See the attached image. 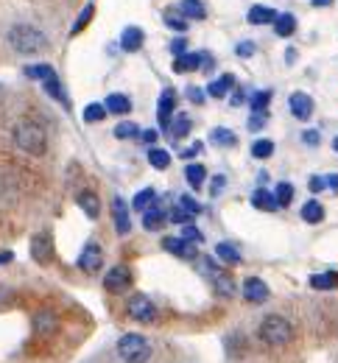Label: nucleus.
Masks as SVG:
<instances>
[{
    "label": "nucleus",
    "mask_w": 338,
    "mask_h": 363,
    "mask_svg": "<svg viewBox=\"0 0 338 363\" xmlns=\"http://www.w3.org/2000/svg\"><path fill=\"white\" fill-rule=\"evenodd\" d=\"M6 40H9V45L14 48L17 53H23V56H34V53H43L48 48V37L40 28L28 26V23L11 26L9 34H6Z\"/></svg>",
    "instance_id": "1"
},
{
    "label": "nucleus",
    "mask_w": 338,
    "mask_h": 363,
    "mask_svg": "<svg viewBox=\"0 0 338 363\" xmlns=\"http://www.w3.org/2000/svg\"><path fill=\"white\" fill-rule=\"evenodd\" d=\"M11 137H14V145H17L20 151L31 154V157L45 154V148H48V135H45V129H43L40 123H34V121H20V123L14 126Z\"/></svg>",
    "instance_id": "2"
},
{
    "label": "nucleus",
    "mask_w": 338,
    "mask_h": 363,
    "mask_svg": "<svg viewBox=\"0 0 338 363\" xmlns=\"http://www.w3.org/2000/svg\"><path fill=\"white\" fill-rule=\"evenodd\" d=\"M257 335H260V341H266L269 347H286V344L293 341V327H291V321L286 316L271 313V316H266L260 321Z\"/></svg>",
    "instance_id": "3"
},
{
    "label": "nucleus",
    "mask_w": 338,
    "mask_h": 363,
    "mask_svg": "<svg viewBox=\"0 0 338 363\" xmlns=\"http://www.w3.org/2000/svg\"><path fill=\"white\" fill-rule=\"evenodd\" d=\"M118 358L126 363H148L151 358V344L145 341L140 333H126L118 338Z\"/></svg>",
    "instance_id": "4"
},
{
    "label": "nucleus",
    "mask_w": 338,
    "mask_h": 363,
    "mask_svg": "<svg viewBox=\"0 0 338 363\" xmlns=\"http://www.w3.org/2000/svg\"><path fill=\"white\" fill-rule=\"evenodd\" d=\"M126 311H129V316L137 318V321H143V324L157 321V308H154V302H151L148 296H143V294H135V296L129 299Z\"/></svg>",
    "instance_id": "5"
},
{
    "label": "nucleus",
    "mask_w": 338,
    "mask_h": 363,
    "mask_svg": "<svg viewBox=\"0 0 338 363\" xmlns=\"http://www.w3.org/2000/svg\"><path fill=\"white\" fill-rule=\"evenodd\" d=\"M101 266H103V249L98 243H87L79 255V269L87 274H96L101 272Z\"/></svg>",
    "instance_id": "6"
},
{
    "label": "nucleus",
    "mask_w": 338,
    "mask_h": 363,
    "mask_svg": "<svg viewBox=\"0 0 338 363\" xmlns=\"http://www.w3.org/2000/svg\"><path fill=\"white\" fill-rule=\"evenodd\" d=\"M174 109H176V92L174 90H165L159 95V106H157V118H159V126L165 129V132H171V115H174Z\"/></svg>",
    "instance_id": "7"
},
{
    "label": "nucleus",
    "mask_w": 338,
    "mask_h": 363,
    "mask_svg": "<svg viewBox=\"0 0 338 363\" xmlns=\"http://www.w3.org/2000/svg\"><path fill=\"white\" fill-rule=\"evenodd\" d=\"M288 109L296 121H308L313 115V98L308 92H293L288 98Z\"/></svg>",
    "instance_id": "8"
},
{
    "label": "nucleus",
    "mask_w": 338,
    "mask_h": 363,
    "mask_svg": "<svg viewBox=\"0 0 338 363\" xmlns=\"http://www.w3.org/2000/svg\"><path fill=\"white\" fill-rule=\"evenodd\" d=\"M112 221H115V232H118V235H129V232H132V218H129L126 201H123L120 196L112 199Z\"/></svg>",
    "instance_id": "9"
},
{
    "label": "nucleus",
    "mask_w": 338,
    "mask_h": 363,
    "mask_svg": "<svg viewBox=\"0 0 338 363\" xmlns=\"http://www.w3.org/2000/svg\"><path fill=\"white\" fill-rule=\"evenodd\" d=\"M31 257L37 260V263H50V257H53V238H50L48 232H40L34 240H31Z\"/></svg>",
    "instance_id": "10"
},
{
    "label": "nucleus",
    "mask_w": 338,
    "mask_h": 363,
    "mask_svg": "<svg viewBox=\"0 0 338 363\" xmlns=\"http://www.w3.org/2000/svg\"><path fill=\"white\" fill-rule=\"evenodd\" d=\"M243 296H246V302H252V305H263V302L269 299V285H266L263 279H257V277H249V279L243 282Z\"/></svg>",
    "instance_id": "11"
},
{
    "label": "nucleus",
    "mask_w": 338,
    "mask_h": 363,
    "mask_svg": "<svg viewBox=\"0 0 338 363\" xmlns=\"http://www.w3.org/2000/svg\"><path fill=\"white\" fill-rule=\"evenodd\" d=\"M162 249L176 257H196V243L188 238H162Z\"/></svg>",
    "instance_id": "12"
},
{
    "label": "nucleus",
    "mask_w": 338,
    "mask_h": 363,
    "mask_svg": "<svg viewBox=\"0 0 338 363\" xmlns=\"http://www.w3.org/2000/svg\"><path fill=\"white\" fill-rule=\"evenodd\" d=\"M204 67V50H198V53H182V56H176L174 59V70L176 73H196V70H201Z\"/></svg>",
    "instance_id": "13"
},
{
    "label": "nucleus",
    "mask_w": 338,
    "mask_h": 363,
    "mask_svg": "<svg viewBox=\"0 0 338 363\" xmlns=\"http://www.w3.org/2000/svg\"><path fill=\"white\" fill-rule=\"evenodd\" d=\"M132 282V272L126 266H115L109 274H103V288L106 291H123Z\"/></svg>",
    "instance_id": "14"
},
{
    "label": "nucleus",
    "mask_w": 338,
    "mask_h": 363,
    "mask_svg": "<svg viewBox=\"0 0 338 363\" xmlns=\"http://www.w3.org/2000/svg\"><path fill=\"white\" fill-rule=\"evenodd\" d=\"M246 20L252 23V26H274V20H277V11L271 9V6H252L249 9V14H246Z\"/></svg>",
    "instance_id": "15"
},
{
    "label": "nucleus",
    "mask_w": 338,
    "mask_h": 363,
    "mask_svg": "<svg viewBox=\"0 0 338 363\" xmlns=\"http://www.w3.org/2000/svg\"><path fill=\"white\" fill-rule=\"evenodd\" d=\"M143 28H137V26H129V28H123V34H120V48L126 50V53H135V50H140L143 48Z\"/></svg>",
    "instance_id": "16"
},
{
    "label": "nucleus",
    "mask_w": 338,
    "mask_h": 363,
    "mask_svg": "<svg viewBox=\"0 0 338 363\" xmlns=\"http://www.w3.org/2000/svg\"><path fill=\"white\" fill-rule=\"evenodd\" d=\"M76 201H79V207L84 210V216L87 218H93L96 221L98 216H101V201H98V196L93 190H81L79 196H76Z\"/></svg>",
    "instance_id": "17"
},
{
    "label": "nucleus",
    "mask_w": 338,
    "mask_h": 363,
    "mask_svg": "<svg viewBox=\"0 0 338 363\" xmlns=\"http://www.w3.org/2000/svg\"><path fill=\"white\" fill-rule=\"evenodd\" d=\"M252 204H254L257 210H263V213H274V210H280L277 196L269 193V190H263V187H257V190L252 193Z\"/></svg>",
    "instance_id": "18"
},
{
    "label": "nucleus",
    "mask_w": 338,
    "mask_h": 363,
    "mask_svg": "<svg viewBox=\"0 0 338 363\" xmlns=\"http://www.w3.org/2000/svg\"><path fill=\"white\" fill-rule=\"evenodd\" d=\"M299 216H302V221H305V224H322V221H325V207H322L316 199H310V201H305V204H302Z\"/></svg>",
    "instance_id": "19"
},
{
    "label": "nucleus",
    "mask_w": 338,
    "mask_h": 363,
    "mask_svg": "<svg viewBox=\"0 0 338 363\" xmlns=\"http://www.w3.org/2000/svg\"><path fill=\"white\" fill-rule=\"evenodd\" d=\"M34 330H37L40 335H53V333L59 330V318H56V313H50V311L37 313V316H34Z\"/></svg>",
    "instance_id": "20"
},
{
    "label": "nucleus",
    "mask_w": 338,
    "mask_h": 363,
    "mask_svg": "<svg viewBox=\"0 0 338 363\" xmlns=\"http://www.w3.org/2000/svg\"><path fill=\"white\" fill-rule=\"evenodd\" d=\"M103 106H106L112 115H126V112L132 109V101H129V95H123V92H112V95H106Z\"/></svg>",
    "instance_id": "21"
},
{
    "label": "nucleus",
    "mask_w": 338,
    "mask_h": 363,
    "mask_svg": "<svg viewBox=\"0 0 338 363\" xmlns=\"http://www.w3.org/2000/svg\"><path fill=\"white\" fill-rule=\"evenodd\" d=\"M310 288L313 291H333L338 288V274L336 272H322L310 277Z\"/></svg>",
    "instance_id": "22"
},
{
    "label": "nucleus",
    "mask_w": 338,
    "mask_h": 363,
    "mask_svg": "<svg viewBox=\"0 0 338 363\" xmlns=\"http://www.w3.org/2000/svg\"><path fill=\"white\" fill-rule=\"evenodd\" d=\"M179 11H182L188 20H204V17H207L204 0H182V3H179Z\"/></svg>",
    "instance_id": "23"
},
{
    "label": "nucleus",
    "mask_w": 338,
    "mask_h": 363,
    "mask_svg": "<svg viewBox=\"0 0 338 363\" xmlns=\"http://www.w3.org/2000/svg\"><path fill=\"white\" fill-rule=\"evenodd\" d=\"M215 257H218L221 263H227V266H238V263H241V252H238V246H232V243H218V246H215Z\"/></svg>",
    "instance_id": "24"
},
{
    "label": "nucleus",
    "mask_w": 338,
    "mask_h": 363,
    "mask_svg": "<svg viewBox=\"0 0 338 363\" xmlns=\"http://www.w3.org/2000/svg\"><path fill=\"white\" fill-rule=\"evenodd\" d=\"M293 31H296V17H293L291 11L277 14V20H274V34H277V37H291Z\"/></svg>",
    "instance_id": "25"
},
{
    "label": "nucleus",
    "mask_w": 338,
    "mask_h": 363,
    "mask_svg": "<svg viewBox=\"0 0 338 363\" xmlns=\"http://www.w3.org/2000/svg\"><path fill=\"white\" fill-rule=\"evenodd\" d=\"M235 87V76H230V73H224L221 79H215L210 87H207V95H213V98H224L227 92Z\"/></svg>",
    "instance_id": "26"
},
{
    "label": "nucleus",
    "mask_w": 338,
    "mask_h": 363,
    "mask_svg": "<svg viewBox=\"0 0 338 363\" xmlns=\"http://www.w3.org/2000/svg\"><path fill=\"white\" fill-rule=\"evenodd\" d=\"M165 221H168V216H165L159 207H154V204H151V207H148V210L143 213V227L148 229V232L159 229L162 224H165Z\"/></svg>",
    "instance_id": "27"
},
{
    "label": "nucleus",
    "mask_w": 338,
    "mask_h": 363,
    "mask_svg": "<svg viewBox=\"0 0 338 363\" xmlns=\"http://www.w3.org/2000/svg\"><path fill=\"white\" fill-rule=\"evenodd\" d=\"M162 20H165L168 28H174V31H179V34L188 31V17H185L179 9H168V11L162 14Z\"/></svg>",
    "instance_id": "28"
},
{
    "label": "nucleus",
    "mask_w": 338,
    "mask_h": 363,
    "mask_svg": "<svg viewBox=\"0 0 338 363\" xmlns=\"http://www.w3.org/2000/svg\"><path fill=\"white\" fill-rule=\"evenodd\" d=\"M210 143H213V145H221V148H232V145L238 143V137H235V132H230V129L218 126V129H213V132H210Z\"/></svg>",
    "instance_id": "29"
},
{
    "label": "nucleus",
    "mask_w": 338,
    "mask_h": 363,
    "mask_svg": "<svg viewBox=\"0 0 338 363\" xmlns=\"http://www.w3.org/2000/svg\"><path fill=\"white\" fill-rule=\"evenodd\" d=\"M45 92H48L53 101H59L64 109L70 106V101H67V92H64V87H62V82H59V76H53V79H48L45 82Z\"/></svg>",
    "instance_id": "30"
},
{
    "label": "nucleus",
    "mask_w": 338,
    "mask_h": 363,
    "mask_svg": "<svg viewBox=\"0 0 338 363\" xmlns=\"http://www.w3.org/2000/svg\"><path fill=\"white\" fill-rule=\"evenodd\" d=\"M23 73H26L28 79H34V82H43V84H45L48 79H53V76H56V70H53L50 65H28Z\"/></svg>",
    "instance_id": "31"
},
{
    "label": "nucleus",
    "mask_w": 338,
    "mask_h": 363,
    "mask_svg": "<svg viewBox=\"0 0 338 363\" xmlns=\"http://www.w3.org/2000/svg\"><path fill=\"white\" fill-rule=\"evenodd\" d=\"M185 179H188V184H191L193 190H198V187L204 184V179H207V171H204V165H198V162H191V165L185 168Z\"/></svg>",
    "instance_id": "32"
},
{
    "label": "nucleus",
    "mask_w": 338,
    "mask_h": 363,
    "mask_svg": "<svg viewBox=\"0 0 338 363\" xmlns=\"http://www.w3.org/2000/svg\"><path fill=\"white\" fill-rule=\"evenodd\" d=\"M115 137H118V140H135V137H143V132L137 129V123L123 121V123L115 126Z\"/></svg>",
    "instance_id": "33"
},
{
    "label": "nucleus",
    "mask_w": 338,
    "mask_h": 363,
    "mask_svg": "<svg viewBox=\"0 0 338 363\" xmlns=\"http://www.w3.org/2000/svg\"><path fill=\"white\" fill-rule=\"evenodd\" d=\"M93 14H96V6H93V3H87V6H84V11L79 14V20L73 23V28H70V34H73V37H76V34H81V31L87 28V23L93 20Z\"/></svg>",
    "instance_id": "34"
},
{
    "label": "nucleus",
    "mask_w": 338,
    "mask_h": 363,
    "mask_svg": "<svg viewBox=\"0 0 338 363\" xmlns=\"http://www.w3.org/2000/svg\"><path fill=\"white\" fill-rule=\"evenodd\" d=\"M274 154V143L271 140H254L252 143V157L254 160H269Z\"/></svg>",
    "instance_id": "35"
},
{
    "label": "nucleus",
    "mask_w": 338,
    "mask_h": 363,
    "mask_svg": "<svg viewBox=\"0 0 338 363\" xmlns=\"http://www.w3.org/2000/svg\"><path fill=\"white\" fill-rule=\"evenodd\" d=\"M148 162H151L157 171H165V168L171 165V154L162 151V148H151V151H148Z\"/></svg>",
    "instance_id": "36"
},
{
    "label": "nucleus",
    "mask_w": 338,
    "mask_h": 363,
    "mask_svg": "<svg viewBox=\"0 0 338 363\" xmlns=\"http://www.w3.org/2000/svg\"><path fill=\"white\" fill-rule=\"evenodd\" d=\"M154 199H157V193H154V187H145V190H140L137 196H135V201H132V207L135 210H140V213H145L151 204H154Z\"/></svg>",
    "instance_id": "37"
},
{
    "label": "nucleus",
    "mask_w": 338,
    "mask_h": 363,
    "mask_svg": "<svg viewBox=\"0 0 338 363\" xmlns=\"http://www.w3.org/2000/svg\"><path fill=\"white\" fill-rule=\"evenodd\" d=\"M191 126H193V121L188 118V115H176L174 121H171V135L174 137H185L191 132Z\"/></svg>",
    "instance_id": "38"
},
{
    "label": "nucleus",
    "mask_w": 338,
    "mask_h": 363,
    "mask_svg": "<svg viewBox=\"0 0 338 363\" xmlns=\"http://www.w3.org/2000/svg\"><path fill=\"white\" fill-rule=\"evenodd\" d=\"M274 196H277V204L286 210L291 201H293V184L291 182H280L277 190H274Z\"/></svg>",
    "instance_id": "39"
},
{
    "label": "nucleus",
    "mask_w": 338,
    "mask_h": 363,
    "mask_svg": "<svg viewBox=\"0 0 338 363\" xmlns=\"http://www.w3.org/2000/svg\"><path fill=\"white\" fill-rule=\"evenodd\" d=\"M269 101H271V90H257L249 98V106H252V112H266Z\"/></svg>",
    "instance_id": "40"
},
{
    "label": "nucleus",
    "mask_w": 338,
    "mask_h": 363,
    "mask_svg": "<svg viewBox=\"0 0 338 363\" xmlns=\"http://www.w3.org/2000/svg\"><path fill=\"white\" fill-rule=\"evenodd\" d=\"M106 112H109V109H106L103 104H87V106H84V121H87V123H98V121L106 118Z\"/></svg>",
    "instance_id": "41"
},
{
    "label": "nucleus",
    "mask_w": 338,
    "mask_h": 363,
    "mask_svg": "<svg viewBox=\"0 0 338 363\" xmlns=\"http://www.w3.org/2000/svg\"><path fill=\"white\" fill-rule=\"evenodd\" d=\"M213 282H215V291H218L221 296H232V294H235V285L230 282V277H227V274L215 272V279H213Z\"/></svg>",
    "instance_id": "42"
},
{
    "label": "nucleus",
    "mask_w": 338,
    "mask_h": 363,
    "mask_svg": "<svg viewBox=\"0 0 338 363\" xmlns=\"http://www.w3.org/2000/svg\"><path fill=\"white\" fill-rule=\"evenodd\" d=\"M168 218H171L174 224H182V227H185V224H193V213L185 210V207H174V210L168 213Z\"/></svg>",
    "instance_id": "43"
},
{
    "label": "nucleus",
    "mask_w": 338,
    "mask_h": 363,
    "mask_svg": "<svg viewBox=\"0 0 338 363\" xmlns=\"http://www.w3.org/2000/svg\"><path fill=\"white\" fill-rule=\"evenodd\" d=\"M269 123V112H252V118H249V132H257V129H263Z\"/></svg>",
    "instance_id": "44"
},
{
    "label": "nucleus",
    "mask_w": 338,
    "mask_h": 363,
    "mask_svg": "<svg viewBox=\"0 0 338 363\" xmlns=\"http://www.w3.org/2000/svg\"><path fill=\"white\" fill-rule=\"evenodd\" d=\"M224 187H227V177H224V174H218V177L213 179V187H210V196H213V199H218V196L224 193Z\"/></svg>",
    "instance_id": "45"
},
{
    "label": "nucleus",
    "mask_w": 338,
    "mask_h": 363,
    "mask_svg": "<svg viewBox=\"0 0 338 363\" xmlns=\"http://www.w3.org/2000/svg\"><path fill=\"white\" fill-rule=\"evenodd\" d=\"M179 204H182L185 210H191L193 216H198V213H201V204H198L196 199H191V196H182V199H179Z\"/></svg>",
    "instance_id": "46"
},
{
    "label": "nucleus",
    "mask_w": 338,
    "mask_h": 363,
    "mask_svg": "<svg viewBox=\"0 0 338 363\" xmlns=\"http://www.w3.org/2000/svg\"><path fill=\"white\" fill-rule=\"evenodd\" d=\"M182 238H188V240H193V243H201V232H198L193 224H185V227H182Z\"/></svg>",
    "instance_id": "47"
},
{
    "label": "nucleus",
    "mask_w": 338,
    "mask_h": 363,
    "mask_svg": "<svg viewBox=\"0 0 338 363\" xmlns=\"http://www.w3.org/2000/svg\"><path fill=\"white\" fill-rule=\"evenodd\" d=\"M235 53H238L241 59H249V56H254V43H238Z\"/></svg>",
    "instance_id": "48"
},
{
    "label": "nucleus",
    "mask_w": 338,
    "mask_h": 363,
    "mask_svg": "<svg viewBox=\"0 0 338 363\" xmlns=\"http://www.w3.org/2000/svg\"><path fill=\"white\" fill-rule=\"evenodd\" d=\"M308 187H310L313 193L325 190V187H327V177H310V182H308Z\"/></svg>",
    "instance_id": "49"
},
{
    "label": "nucleus",
    "mask_w": 338,
    "mask_h": 363,
    "mask_svg": "<svg viewBox=\"0 0 338 363\" xmlns=\"http://www.w3.org/2000/svg\"><path fill=\"white\" fill-rule=\"evenodd\" d=\"M319 140H322L319 132H302V143H305V145H310V148H316V145H319Z\"/></svg>",
    "instance_id": "50"
},
{
    "label": "nucleus",
    "mask_w": 338,
    "mask_h": 363,
    "mask_svg": "<svg viewBox=\"0 0 338 363\" xmlns=\"http://www.w3.org/2000/svg\"><path fill=\"white\" fill-rule=\"evenodd\" d=\"M185 48H188V43L179 37V40H174V43H171V53H174V56H182V53H188Z\"/></svg>",
    "instance_id": "51"
},
{
    "label": "nucleus",
    "mask_w": 338,
    "mask_h": 363,
    "mask_svg": "<svg viewBox=\"0 0 338 363\" xmlns=\"http://www.w3.org/2000/svg\"><path fill=\"white\" fill-rule=\"evenodd\" d=\"M188 98H191L193 104H204V92L196 90V87H191V90H188Z\"/></svg>",
    "instance_id": "52"
},
{
    "label": "nucleus",
    "mask_w": 338,
    "mask_h": 363,
    "mask_svg": "<svg viewBox=\"0 0 338 363\" xmlns=\"http://www.w3.org/2000/svg\"><path fill=\"white\" fill-rule=\"evenodd\" d=\"M198 151H201V145L196 143V145H191V148H185V151H182V160H191V157H196Z\"/></svg>",
    "instance_id": "53"
},
{
    "label": "nucleus",
    "mask_w": 338,
    "mask_h": 363,
    "mask_svg": "<svg viewBox=\"0 0 338 363\" xmlns=\"http://www.w3.org/2000/svg\"><path fill=\"white\" fill-rule=\"evenodd\" d=\"M243 101H246V98H243V90H235L232 92V98H230V104H232V106H241Z\"/></svg>",
    "instance_id": "54"
},
{
    "label": "nucleus",
    "mask_w": 338,
    "mask_h": 363,
    "mask_svg": "<svg viewBox=\"0 0 338 363\" xmlns=\"http://www.w3.org/2000/svg\"><path fill=\"white\" fill-rule=\"evenodd\" d=\"M143 143H145V145L157 143V129H148V132H143Z\"/></svg>",
    "instance_id": "55"
},
{
    "label": "nucleus",
    "mask_w": 338,
    "mask_h": 363,
    "mask_svg": "<svg viewBox=\"0 0 338 363\" xmlns=\"http://www.w3.org/2000/svg\"><path fill=\"white\" fill-rule=\"evenodd\" d=\"M327 187L338 190V174H330V177H327Z\"/></svg>",
    "instance_id": "56"
},
{
    "label": "nucleus",
    "mask_w": 338,
    "mask_h": 363,
    "mask_svg": "<svg viewBox=\"0 0 338 363\" xmlns=\"http://www.w3.org/2000/svg\"><path fill=\"white\" fill-rule=\"evenodd\" d=\"M310 3H313V6H316V9H325V6H330V3H333V0H310Z\"/></svg>",
    "instance_id": "57"
},
{
    "label": "nucleus",
    "mask_w": 338,
    "mask_h": 363,
    "mask_svg": "<svg viewBox=\"0 0 338 363\" xmlns=\"http://www.w3.org/2000/svg\"><path fill=\"white\" fill-rule=\"evenodd\" d=\"M9 260H11V252H0V266L9 263Z\"/></svg>",
    "instance_id": "58"
},
{
    "label": "nucleus",
    "mask_w": 338,
    "mask_h": 363,
    "mask_svg": "<svg viewBox=\"0 0 338 363\" xmlns=\"http://www.w3.org/2000/svg\"><path fill=\"white\" fill-rule=\"evenodd\" d=\"M333 148H336V151H338V137H336V140H333Z\"/></svg>",
    "instance_id": "59"
}]
</instances>
